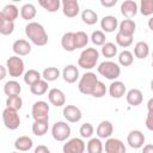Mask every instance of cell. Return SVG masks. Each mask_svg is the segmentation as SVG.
Returning a JSON list of instances; mask_svg holds the SVG:
<instances>
[{"instance_id": "cell-13", "label": "cell", "mask_w": 153, "mask_h": 153, "mask_svg": "<svg viewBox=\"0 0 153 153\" xmlns=\"http://www.w3.org/2000/svg\"><path fill=\"white\" fill-rule=\"evenodd\" d=\"M63 117L71 122V123H75V122H79L82 117L81 115V111L78 106L75 105H66L63 108Z\"/></svg>"}, {"instance_id": "cell-50", "label": "cell", "mask_w": 153, "mask_h": 153, "mask_svg": "<svg viewBox=\"0 0 153 153\" xmlns=\"http://www.w3.org/2000/svg\"><path fill=\"white\" fill-rule=\"evenodd\" d=\"M147 110L148 111H153V98H151L147 102Z\"/></svg>"}, {"instance_id": "cell-30", "label": "cell", "mask_w": 153, "mask_h": 153, "mask_svg": "<svg viewBox=\"0 0 153 153\" xmlns=\"http://www.w3.org/2000/svg\"><path fill=\"white\" fill-rule=\"evenodd\" d=\"M81 19L86 25H93L98 22V14L93 10L86 8L81 12Z\"/></svg>"}, {"instance_id": "cell-53", "label": "cell", "mask_w": 153, "mask_h": 153, "mask_svg": "<svg viewBox=\"0 0 153 153\" xmlns=\"http://www.w3.org/2000/svg\"><path fill=\"white\" fill-rule=\"evenodd\" d=\"M151 90L153 91V79H152V81H151Z\"/></svg>"}, {"instance_id": "cell-36", "label": "cell", "mask_w": 153, "mask_h": 153, "mask_svg": "<svg viewBox=\"0 0 153 153\" xmlns=\"http://www.w3.org/2000/svg\"><path fill=\"white\" fill-rule=\"evenodd\" d=\"M102 54H103V56H105L108 59L115 57L116 54H117V45L112 42H106L102 47Z\"/></svg>"}, {"instance_id": "cell-27", "label": "cell", "mask_w": 153, "mask_h": 153, "mask_svg": "<svg viewBox=\"0 0 153 153\" xmlns=\"http://www.w3.org/2000/svg\"><path fill=\"white\" fill-rule=\"evenodd\" d=\"M148 54H149V47H148V44L146 42L140 41V42H137L135 44V47H134V55H135V57L142 60V59H146L148 56Z\"/></svg>"}, {"instance_id": "cell-38", "label": "cell", "mask_w": 153, "mask_h": 153, "mask_svg": "<svg viewBox=\"0 0 153 153\" xmlns=\"http://www.w3.org/2000/svg\"><path fill=\"white\" fill-rule=\"evenodd\" d=\"M133 61H134V56H133V54L129 50H123V51L120 53V55H118V63L121 66L128 67V66H130L133 63Z\"/></svg>"}, {"instance_id": "cell-18", "label": "cell", "mask_w": 153, "mask_h": 153, "mask_svg": "<svg viewBox=\"0 0 153 153\" xmlns=\"http://www.w3.org/2000/svg\"><path fill=\"white\" fill-rule=\"evenodd\" d=\"M96 133L99 139H109L114 133V126L110 121H102L98 124Z\"/></svg>"}, {"instance_id": "cell-4", "label": "cell", "mask_w": 153, "mask_h": 153, "mask_svg": "<svg viewBox=\"0 0 153 153\" xmlns=\"http://www.w3.org/2000/svg\"><path fill=\"white\" fill-rule=\"evenodd\" d=\"M98 81L99 80L94 73L87 72V73L82 74V76L80 78L79 84H78V88L82 94H90L91 96V93H92V91L96 87Z\"/></svg>"}, {"instance_id": "cell-49", "label": "cell", "mask_w": 153, "mask_h": 153, "mask_svg": "<svg viewBox=\"0 0 153 153\" xmlns=\"http://www.w3.org/2000/svg\"><path fill=\"white\" fill-rule=\"evenodd\" d=\"M142 153H153V145H151V143L145 145L142 148Z\"/></svg>"}, {"instance_id": "cell-31", "label": "cell", "mask_w": 153, "mask_h": 153, "mask_svg": "<svg viewBox=\"0 0 153 153\" xmlns=\"http://www.w3.org/2000/svg\"><path fill=\"white\" fill-rule=\"evenodd\" d=\"M86 149H87V153H103L104 146L99 140V137L98 139L93 137V139H90V141L87 142Z\"/></svg>"}, {"instance_id": "cell-3", "label": "cell", "mask_w": 153, "mask_h": 153, "mask_svg": "<svg viewBox=\"0 0 153 153\" xmlns=\"http://www.w3.org/2000/svg\"><path fill=\"white\" fill-rule=\"evenodd\" d=\"M97 71L100 75H103L104 78H106L109 80H115L121 74L120 66L116 62H112V61H103L97 67Z\"/></svg>"}, {"instance_id": "cell-48", "label": "cell", "mask_w": 153, "mask_h": 153, "mask_svg": "<svg viewBox=\"0 0 153 153\" xmlns=\"http://www.w3.org/2000/svg\"><path fill=\"white\" fill-rule=\"evenodd\" d=\"M100 4L104 7H112L117 4V0H100Z\"/></svg>"}, {"instance_id": "cell-32", "label": "cell", "mask_w": 153, "mask_h": 153, "mask_svg": "<svg viewBox=\"0 0 153 153\" xmlns=\"http://www.w3.org/2000/svg\"><path fill=\"white\" fill-rule=\"evenodd\" d=\"M49 121H35L32 124V133L36 136H43L48 131Z\"/></svg>"}, {"instance_id": "cell-20", "label": "cell", "mask_w": 153, "mask_h": 153, "mask_svg": "<svg viewBox=\"0 0 153 153\" xmlns=\"http://www.w3.org/2000/svg\"><path fill=\"white\" fill-rule=\"evenodd\" d=\"M135 29H136V24L133 19H123L118 25V32L129 37H133Z\"/></svg>"}, {"instance_id": "cell-14", "label": "cell", "mask_w": 153, "mask_h": 153, "mask_svg": "<svg viewBox=\"0 0 153 153\" xmlns=\"http://www.w3.org/2000/svg\"><path fill=\"white\" fill-rule=\"evenodd\" d=\"M48 99L54 106H62L66 104V96L60 88H51L48 92Z\"/></svg>"}, {"instance_id": "cell-10", "label": "cell", "mask_w": 153, "mask_h": 153, "mask_svg": "<svg viewBox=\"0 0 153 153\" xmlns=\"http://www.w3.org/2000/svg\"><path fill=\"white\" fill-rule=\"evenodd\" d=\"M105 153H126V146L120 139L109 137L104 145Z\"/></svg>"}, {"instance_id": "cell-1", "label": "cell", "mask_w": 153, "mask_h": 153, "mask_svg": "<svg viewBox=\"0 0 153 153\" xmlns=\"http://www.w3.org/2000/svg\"><path fill=\"white\" fill-rule=\"evenodd\" d=\"M25 35L35 45L43 47L48 43V35L45 29L37 22H30L25 26Z\"/></svg>"}, {"instance_id": "cell-8", "label": "cell", "mask_w": 153, "mask_h": 153, "mask_svg": "<svg viewBox=\"0 0 153 153\" xmlns=\"http://www.w3.org/2000/svg\"><path fill=\"white\" fill-rule=\"evenodd\" d=\"M6 67H7L8 74L13 78H18L24 73V61L17 55L7 59Z\"/></svg>"}, {"instance_id": "cell-42", "label": "cell", "mask_w": 153, "mask_h": 153, "mask_svg": "<svg viewBox=\"0 0 153 153\" xmlns=\"http://www.w3.org/2000/svg\"><path fill=\"white\" fill-rule=\"evenodd\" d=\"M91 41H92V43H93L94 45H102V47L106 43V42H105V35H104V32L100 31V30H96V31L92 32V35H91Z\"/></svg>"}, {"instance_id": "cell-5", "label": "cell", "mask_w": 153, "mask_h": 153, "mask_svg": "<svg viewBox=\"0 0 153 153\" xmlns=\"http://www.w3.org/2000/svg\"><path fill=\"white\" fill-rule=\"evenodd\" d=\"M31 115L35 121H49V105L44 100H37L33 103Z\"/></svg>"}, {"instance_id": "cell-54", "label": "cell", "mask_w": 153, "mask_h": 153, "mask_svg": "<svg viewBox=\"0 0 153 153\" xmlns=\"http://www.w3.org/2000/svg\"><path fill=\"white\" fill-rule=\"evenodd\" d=\"M152 67H153V53H152Z\"/></svg>"}, {"instance_id": "cell-11", "label": "cell", "mask_w": 153, "mask_h": 153, "mask_svg": "<svg viewBox=\"0 0 153 153\" xmlns=\"http://www.w3.org/2000/svg\"><path fill=\"white\" fill-rule=\"evenodd\" d=\"M127 142L131 148H141L145 143V135L141 130H131L127 136Z\"/></svg>"}, {"instance_id": "cell-51", "label": "cell", "mask_w": 153, "mask_h": 153, "mask_svg": "<svg viewBox=\"0 0 153 153\" xmlns=\"http://www.w3.org/2000/svg\"><path fill=\"white\" fill-rule=\"evenodd\" d=\"M0 71H1V75H0V79L2 80V79L6 76V69H5V67H4V66H0Z\"/></svg>"}, {"instance_id": "cell-47", "label": "cell", "mask_w": 153, "mask_h": 153, "mask_svg": "<svg viewBox=\"0 0 153 153\" xmlns=\"http://www.w3.org/2000/svg\"><path fill=\"white\" fill-rule=\"evenodd\" d=\"M33 153H50V151H49V148H48L47 146H44V145H38V146L35 148Z\"/></svg>"}, {"instance_id": "cell-24", "label": "cell", "mask_w": 153, "mask_h": 153, "mask_svg": "<svg viewBox=\"0 0 153 153\" xmlns=\"http://www.w3.org/2000/svg\"><path fill=\"white\" fill-rule=\"evenodd\" d=\"M109 93L112 98H122L126 93V85L122 81H114L109 86Z\"/></svg>"}, {"instance_id": "cell-12", "label": "cell", "mask_w": 153, "mask_h": 153, "mask_svg": "<svg viewBox=\"0 0 153 153\" xmlns=\"http://www.w3.org/2000/svg\"><path fill=\"white\" fill-rule=\"evenodd\" d=\"M79 2L76 0H63L62 1V13L68 18H74L79 14Z\"/></svg>"}, {"instance_id": "cell-55", "label": "cell", "mask_w": 153, "mask_h": 153, "mask_svg": "<svg viewBox=\"0 0 153 153\" xmlns=\"http://www.w3.org/2000/svg\"><path fill=\"white\" fill-rule=\"evenodd\" d=\"M12 153H19V152H12Z\"/></svg>"}, {"instance_id": "cell-22", "label": "cell", "mask_w": 153, "mask_h": 153, "mask_svg": "<svg viewBox=\"0 0 153 153\" xmlns=\"http://www.w3.org/2000/svg\"><path fill=\"white\" fill-rule=\"evenodd\" d=\"M126 99H127V103L131 106H137L142 103V92L139 90V88H131L127 92L126 94Z\"/></svg>"}, {"instance_id": "cell-33", "label": "cell", "mask_w": 153, "mask_h": 153, "mask_svg": "<svg viewBox=\"0 0 153 153\" xmlns=\"http://www.w3.org/2000/svg\"><path fill=\"white\" fill-rule=\"evenodd\" d=\"M60 76V71L56 67H48L42 72V78L45 81H55Z\"/></svg>"}, {"instance_id": "cell-43", "label": "cell", "mask_w": 153, "mask_h": 153, "mask_svg": "<svg viewBox=\"0 0 153 153\" xmlns=\"http://www.w3.org/2000/svg\"><path fill=\"white\" fill-rule=\"evenodd\" d=\"M115 39H116V43H117L120 47H123V48H128V47L131 45V43H133V37L124 36V35H122L121 32H117Z\"/></svg>"}, {"instance_id": "cell-17", "label": "cell", "mask_w": 153, "mask_h": 153, "mask_svg": "<svg viewBox=\"0 0 153 153\" xmlns=\"http://www.w3.org/2000/svg\"><path fill=\"white\" fill-rule=\"evenodd\" d=\"M62 78L67 84H73L79 79V69L74 65H68L62 71Z\"/></svg>"}, {"instance_id": "cell-6", "label": "cell", "mask_w": 153, "mask_h": 153, "mask_svg": "<svg viewBox=\"0 0 153 153\" xmlns=\"http://www.w3.org/2000/svg\"><path fill=\"white\" fill-rule=\"evenodd\" d=\"M51 135L56 141H65L71 135V127L63 121L55 122L51 127Z\"/></svg>"}, {"instance_id": "cell-44", "label": "cell", "mask_w": 153, "mask_h": 153, "mask_svg": "<svg viewBox=\"0 0 153 153\" xmlns=\"http://www.w3.org/2000/svg\"><path fill=\"white\" fill-rule=\"evenodd\" d=\"M105 93H106V87H105L104 82L98 81V82H97V85H96V87L93 88V91H92L91 96H92V97H94V98H102V97H104V96H105Z\"/></svg>"}, {"instance_id": "cell-9", "label": "cell", "mask_w": 153, "mask_h": 153, "mask_svg": "<svg viewBox=\"0 0 153 153\" xmlns=\"http://www.w3.org/2000/svg\"><path fill=\"white\" fill-rule=\"evenodd\" d=\"M85 148H86V145L81 139L73 137L63 145L62 151L63 153H84Z\"/></svg>"}, {"instance_id": "cell-52", "label": "cell", "mask_w": 153, "mask_h": 153, "mask_svg": "<svg viewBox=\"0 0 153 153\" xmlns=\"http://www.w3.org/2000/svg\"><path fill=\"white\" fill-rule=\"evenodd\" d=\"M148 27H149L151 31H153V17H151L148 19Z\"/></svg>"}, {"instance_id": "cell-25", "label": "cell", "mask_w": 153, "mask_h": 153, "mask_svg": "<svg viewBox=\"0 0 153 153\" xmlns=\"http://www.w3.org/2000/svg\"><path fill=\"white\" fill-rule=\"evenodd\" d=\"M33 146V141L31 137L29 136H19L16 141H14V147L17 151L19 152H26V151H30Z\"/></svg>"}, {"instance_id": "cell-41", "label": "cell", "mask_w": 153, "mask_h": 153, "mask_svg": "<svg viewBox=\"0 0 153 153\" xmlns=\"http://www.w3.org/2000/svg\"><path fill=\"white\" fill-rule=\"evenodd\" d=\"M140 12L142 16L153 14V0H141L140 2Z\"/></svg>"}, {"instance_id": "cell-34", "label": "cell", "mask_w": 153, "mask_h": 153, "mask_svg": "<svg viewBox=\"0 0 153 153\" xmlns=\"http://www.w3.org/2000/svg\"><path fill=\"white\" fill-rule=\"evenodd\" d=\"M48 91V81L39 80L37 84L30 86V92L35 96H42Z\"/></svg>"}, {"instance_id": "cell-28", "label": "cell", "mask_w": 153, "mask_h": 153, "mask_svg": "<svg viewBox=\"0 0 153 153\" xmlns=\"http://www.w3.org/2000/svg\"><path fill=\"white\" fill-rule=\"evenodd\" d=\"M39 80H42V74L36 69H29L24 74V82L29 86L37 84Z\"/></svg>"}, {"instance_id": "cell-37", "label": "cell", "mask_w": 153, "mask_h": 153, "mask_svg": "<svg viewBox=\"0 0 153 153\" xmlns=\"http://www.w3.org/2000/svg\"><path fill=\"white\" fill-rule=\"evenodd\" d=\"M6 105H7V108L18 111L23 106V99L20 98V96H10L6 99Z\"/></svg>"}, {"instance_id": "cell-21", "label": "cell", "mask_w": 153, "mask_h": 153, "mask_svg": "<svg viewBox=\"0 0 153 153\" xmlns=\"http://www.w3.org/2000/svg\"><path fill=\"white\" fill-rule=\"evenodd\" d=\"M118 26V20L114 16H105L100 20V27L105 32H114Z\"/></svg>"}, {"instance_id": "cell-46", "label": "cell", "mask_w": 153, "mask_h": 153, "mask_svg": "<svg viewBox=\"0 0 153 153\" xmlns=\"http://www.w3.org/2000/svg\"><path fill=\"white\" fill-rule=\"evenodd\" d=\"M146 127L148 130L153 131V111H148L147 112V117H146Z\"/></svg>"}, {"instance_id": "cell-16", "label": "cell", "mask_w": 153, "mask_h": 153, "mask_svg": "<svg viewBox=\"0 0 153 153\" xmlns=\"http://www.w3.org/2000/svg\"><path fill=\"white\" fill-rule=\"evenodd\" d=\"M12 50L17 56H25L31 53V45L26 39H17L12 45Z\"/></svg>"}, {"instance_id": "cell-7", "label": "cell", "mask_w": 153, "mask_h": 153, "mask_svg": "<svg viewBox=\"0 0 153 153\" xmlns=\"http://www.w3.org/2000/svg\"><path fill=\"white\" fill-rule=\"evenodd\" d=\"M2 122L7 129L16 130L20 124V117L16 110L6 108L2 111Z\"/></svg>"}, {"instance_id": "cell-15", "label": "cell", "mask_w": 153, "mask_h": 153, "mask_svg": "<svg viewBox=\"0 0 153 153\" xmlns=\"http://www.w3.org/2000/svg\"><path fill=\"white\" fill-rule=\"evenodd\" d=\"M137 4L134 0H126L121 5V13L126 17V19H131L137 13Z\"/></svg>"}, {"instance_id": "cell-39", "label": "cell", "mask_w": 153, "mask_h": 153, "mask_svg": "<svg viewBox=\"0 0 153 153\" xmlns=\"http://www.w3.org/2000/svg\"><path fill=\"white\" fill-rule=\"evenodd\" d=\"M14 30V22L6 20L4 18H0V33L1 35H11Z\"/></svg>"}, {"instance_id": "cell-23", "label": "cell", "mask_w": 153, "mask_h": 153, "mask_svg": "<svg viewBox=\"0 0 153 153\" xmlns=\"http://www.w3.org/2000/svg\"><path fill=\"white\" fill-rule=\"evenodd\" d=\"M61 45L66 51L75 50V32H66L61 38Z\"/></svg>"}, {"instance_id": "cell-35", "label": "cell", "mask_w": 153, "mask_h": 153, "mask_svg": "<svg viewBox=\"0 0 153 153\" xmlns=\"http://www.w3.org/2000/svg\"><path fill=\"white\" fill-rule=\"evenodd\" d=\"M38 4L48 12H56L61 6L60 0H39Z\"/></svg>"}, {"instance_id": "cell-40", "label": "cell", "mask_w": 153, "mask_h": 153, "mask_svg": "<svg viewBox=\"0 0 153 153\" xmlns=\"http://www.w3.org/2000/svg\"><path fill=\"white\" fill-rule=\"evenodd\" d=\"M88 43V36L86 32L84 31H78L75 32V48L80 49V48H85Z\"/></svg>"}, {"instance_id": "cell-26", "label": "cell", "mask_w": 153, "mask_h": 153, "mask_svg": "<svg viewBox=\"0 0 153 153\" xmlns=\"http://www.w3.org/2000/svg\"><path fill=\"white\" fill-rule=\"evenodd\" d=\"M22 91V87H20V84L16 80H10L7 81L5 85H4V92L7 97L10 96H19Z\"/></svg>"}, {"instance_id": "cell-45", "label": "cell", "mask_w": 153, "mask_h": 153, "mask_svg": "<svg viewBox=\"0 0 153 153\" xmlns=\"http://www.w3.org/2000/svg\"><path fill=\"white\" fill-rule=\"evenodd\" d=\"M93 131H94V128H93V126L91 123H84V124H81V127L79 129L80 135L82 137H85V139L91 137L92 134H93Z\"/></svg>"}, {"instance_id": "cell-19", "label": "cell", "mask_w": 153, "mask_h": 153, "mask_svg": "<svg viewBox=\"0 0 153 153\" xmlns=\"http://www.w3.org/2000/svg\"><path fill=\"white\" fill-rule=\"evenodd\" d=\"M18 14H19V10L17 8V6L10 4V5L4 6V8L1 10L0 18H4V19L10 20V22H14L18 18Z\"/></svg>"}, {"instance_id": "cell-2", "label": "cell", "mask_w": 153, "mask_h": 153, "mask_svg": "<svg viewBox=\"0 0 153 153\" xmlns=\"http://www.w3.org/2000/svg\"><path fill=\"white\" fill-rule=\"evenodd\" d=\"M98 59H99V51L96 48H86L81 51L78 59V65L84 69H92L93 67H96Z\"/></svg>"}, {"instance_id": "cell-29", "label": "cell", "mask_w": 153, "mask_h": 153, "mask_svg": "<svg viewBox=\"0 0 153 153\" xmlns=\"http://www.w3.org/2000/svg\"><path fill=\"white\" fill-rule=\"evenodd\" d=\"M36 7L32 5V4H25L22 6L20 8V16L24 20H31L36 17Z\"/></svg>"}]
</instances>
